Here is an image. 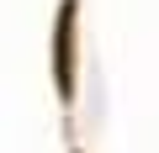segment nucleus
I'll return each mask as SVG.
<instances>
[{"label":"nucleus","mask_w":159,"mask_h":153,"mask_svg":"<svg viewBox=\"0 0 159 153\" xmlns=\"http://www.w3.org/2000/svg\"><path fill=\"white\" fill-rule=\"evenodd\" d=\"M53 85L64 100L74 95V0L58 6V27H53Z\"/></svg>","instance_id":"nucleus-1"}]
</instances>
